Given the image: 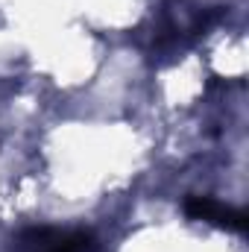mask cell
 <instances>
[{
    "mask_svg": "<svg viewBox=\"0 0 249 252\" xmlns=\"http://www.w3.org/2000/svg\"><path fill=\"white\" fill-rule=\"evenodd\" d=\"M12 252H100V241L82 229H27L15 238Z\"/></svg>",
    "mask_w": 249,
    "mask_h": 252,
    "instance_id": "obj_1",
    "label": "cell"
},
{
    "mask_svg": "<svg viewBox=\"0 0 249 252\" xmlns=\"http://www.w3.org/2000/svg\"><path fill=\"white\" fill-rule=\"evenodd\" d=\"M185 211L187 217H193L199 223H208V226H217V229H229V232H244L247 229V214L244 211H238L232 205H223L211 196H187Z\"/></svg>",
    "mask_w": 249,
    "mask_h": 252,
    "instance_id": "obj_2",
    "label": "cell"
}]
</instances>
